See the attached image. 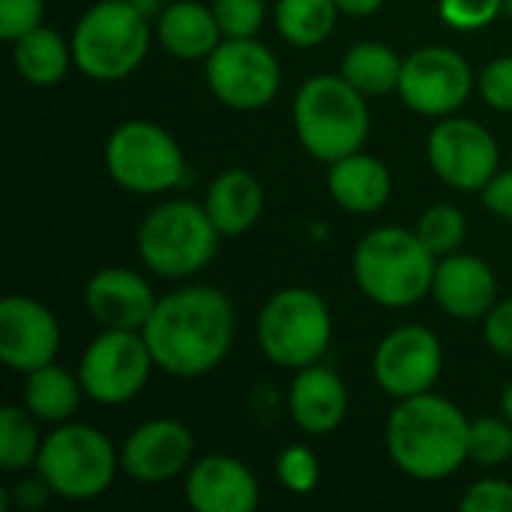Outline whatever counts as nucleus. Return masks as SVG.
Returning <instances> with one entry per match:
<instances>
[{"mask_svg": "<svg viewBox=\"0 0 512 512\" xmlns=\"http://www.w3.org/2000/svg\"><path fill=\"white\" fill-rule=\"evenodd\" d=\"M234 306L210 285H186L156 300L144 339L156 369L174 378L210 375L234 345Z\"/></svg>", "mask_w": 512, "mask_h": 512, "instance_id": "obj_1", "label": "nucleus"}, {"mask_svg": "<svg viewBox=\"0 0 512 512\" xmlns=\"http://www.w3.org/2000/svg\"><path fill=\"white\" fill-rule=\"evenodd\" d=\"M471 420L450 399L420 393L399 399L387 417V453L393 465L420 483L453 477L468 456Z\"/></svg>", "mask_w": 512, "mask_h": 512, "instance_id": "obj_2", "label": "nucleus"}, {"mask_svg": "<svg viewBox=\"0 0 512 512\" xmlns=\"http://www.w3.org/2000/svg\"><path fill=\"white\" fill-rule=\"evenodd\" d=\"M438 258L423 246L417 231L375 228L354 249L357 288L384 309H408L432 294Z\"/></svg>", "mask_w": 512, "mask_h": 512, "instance_id": "obj_3", "label": "nucleus"}, {"mask_svg": "<svg viewBox=\"0 0 512 512\" xmlns=\"http://www.w3.org/2000/svg\"><path fill=\"white\" fill-rule=\"evenodd\" d=\"M294 129L309 156L318 162H336L363 150L372 117L366 96L342 75H312L294 96Z\"/></svg>", "mask_w": 512, "mask_h": 512, "instance_id": "obj_4", "label": "nucleus"}, {"mask_svg": "<svg viewBox=\"0 0 512 512\" xmlns=\"http://www.w3.org/2000/svg\"><path fill=\"white\" fill-rule=\"evenodd\" d=\"M150 15L129 0H99L75 24L72 57L93 81H123L132 75L153 42Z\"/></svg>", "mask_w": 512, "mask_h": 512, "instance_id": "obj_5", "label": "nucleus"}, {"mask_svg": "<svg viewBox=\"0 0 512 512\" xmlns=\"http://www.w3.org/2000/svg\"><path fill=\"white\" fill-rule=\"evenodd\" d=\"M219 231L204 204L165 201L153 207L135 237L141 264L162 279H186L201 273L219 249Z\"/></svg>", "mask_w": 512, "mask_h": 512, "instance_id": "obj_6", "label": "nucleus"}, {"mask_svg": "<svg viewBox=\"0 0 512 512\" xmlns=\"http://www.w3.org/2000/svg\"><path fill=\"white\" fill-rule=\"evenodd\" d=\"M120 453L105 432L87 423H60L42 438L36 474L54 498L93 501L105 495L117 477Z\"/></svg>", "mask_w": 512, "mask_h": 512, "instance_id": "obj_7", "label": "nucleus"}, {"mask_svg": "<svg viewBox=\"0 0 512 512\" xmlns=\"http://www.w3.org/2000/svg\"><path fill=\"white\" fill-rule=\"evenodd\" d=\"M261 354L282 369H303L321 363L333 342V315L324 297L312 288L276 291L255 324Z\"/></svg>", "mask_w": 512, "mask_h": 512, "instance_id": "obj_8", "label": "nucleus"}, {"mask_svg": "<svg viewBox=\"0 0 512 512\" xmlns=\"http://www.w3.org/2000/svg\"><path fill=\"white\" fill-rule=\"evenodd\" d=\"M108 177L135 195H162L183 183L186 159L180 144L150 120H126L105 141Z\"/></svg>", "mask_w": 512, "mask_h": 512, "instance_id": "obj_9", "label": "nucleus"}, {"mask_svg": "<svg viewBox=\"0 0 512 512\" xmlns=\"http://www.w3.org/2000/svg\"><path fill=\"white\" fill-rule=\"evenodd\" d=\"M156 360L141 330H102L90 339L78 363L84 396L114 408L132 402L150 381Z\"/></svg>", "mask_w": 512, "mask_h": 512, "instance_id": "obj_10", "label": "nucleus"}, {"mask_svg": "<svg viewBox=\"0 0 512 512\" xmlns=\"http://www.w3.org/2000/svg\"><path fill=\"white\" fill-rule=\"evenodd\" d=\"M204 78L210 93L225 108L258 111L276 99L282 87V63L255 36L222 39L204 60Z\"/></svg>", "mask_w": 512, "mask_h": 512, "instance_id": "obj_11", "label": "nucleus"}, {"mask_svg": "<svg viewBox=\"0 0 512 512\" xmlns=\"http://www.w3.org/2000/svg\"><path fill=\"white\" fill-rule=\"evenodd\" d=\"M474 90L471 63L447 45H426L405 57L396 93L420 117L456 114Z\"/></svg>", "mask_w": 512, "mask_h": 512, "instance_id": "obj_12", "label": "nucleus"}, {"mask_svg": "<svg viewBox=\"0 0 512 512\" xmlns=\"http://www.w3.org/2000/svg\"><path fill=\"white\" fill-rule=\"evenodd\" d=\"M426 156L432 171L456 192H480L501 171L495 135L471 117H441L429 132Z\"/></svg>", "mask_w": 512, "mask_h": 512, "instance_id": "obj_13", "label": "nucleus"}, {"mask_svg": "<svg viewBox=\"0 0 512 512\" xmlns=\"http://www.w3.org/2000/svg\"><path fill=\"white\" fill-rule=\"evenodd\" d=\"M441 372H444L441 339L420 324L396 327L378 342L372 354L375 384L396 402L420 393H432Z\"/></svg>", "mask_w": 512, "mask_h": 512, "instance_id": "obj_14", "label": "nucleus"}, {"mask_svg": "<svg viewBox=\"0 0 512 512\" xmlns=\"http://www.w3.org/2000/svg\"><path fill=\"white\" fill-rule=\"evenodd\" d=\"M60 351V324L54 312L24 294H9L0 303V360L12 372H33L54 363Z\"/></svg>", "mask_w": 512, "mask_h": 512, "instance_id": "obj_15", "label": "nucleus"}, {"mask_svg": "<svg viewBox=\"0 0 512 512\" xmlns=\"http://www.w3.org/2000/svg\"><path fill=\"white\" fill-rule=\"evenodd\" d=\"M195 456V435L189 426L171 417L141 423L120 450V468L126 477L144 486L168 483L189 471Z\"/></svg>", "mask_w": 512, "mask_h": 512, "instance_id": "obj_16", "label": "nucleus"}, {"mask_svg": "<svg viewBox=\"0 0 512 512\" xmlns=\"http://www.w3.org/2000/svg\"><path fill=\"white\" fill-rule=\"evenodd\" d=\"M156 300L150 282L126 267L96 270L84 288V306L102 330H144Z\"/></svg>", "mask_w": 512, "mask_h": 512, "instance_id": "obj_17", "label": "nucleus"}, {"mask_svg": "<svg viewBox=\"0 0 512 512\" xmlns=\"http://www.w3.org/2000/svg\"><path fill=\"white\" fill-rule=\"evenodd\" d=\"M183 495L195 512H252L261 501V486L240 459L204 456L189 465Z\"/></svg>", "mask_w": 512, "mask_h": 512, "instance_id": "obj_18", "label": "nucleus"}, {"mask_svg": "<svg viewBox=\"0 0 512 512\" xmlns=\"http://www.w3.org/2000/svg\"><path fill=\"white\" fill-rule=\"evenodd\" d=\"M435 303L456 321H480L498 303V279L495 270L465 252H453L438 258L435 282H432Z\"/></svg>", "mask_w": 512, "mask_h": 512, "instance_id": "obj_19", "label": "nucleus"}, {"mask_svg": "<svg viewBox=\"0 0 512 512\" xmlns=\"http://www.w3.org/2000/svg\"><path fill=\"white\" fill-rule=\"evenodd\" d=\"M288 411L300 432L330 435L345 423L348 387L333 369H327L321 363L303 366V369H297V375L291 381Z\"/></svg>", "mask_w": 512, "mask_h": 512, "instance_id": "obj_20", "label": "nucleus"}, {"mask_svg": "<svg viewBox=\"0 0 512 512\" xmlns=\"http://www.w3.org/2000/svg\"><path fill=\"white\" fill-rule=\"evenodd\" d=\"M327 189L342 210L357 213V216H372L390 201L393 177L381 159L357 150L330 162Z\"/></svg>", "mask_w": 512, "mask_h": 512, "instance_id": "obj_21", "label": "nucleus"}, {"mask_svg": "<svg viewBox=\"0 0 512 512\" xmlns=\"http://www.w3.org/2000/svg\"><path fill=\"white\" fill-rule=\"evenodd\" d=\"M156 42L177 60H207L222 42L213 6L198 0L165 3L156 15Z\"/></svg>", "mask_w": 512, "mask_h": 512, "instance_id": "obj_22", "label": "nucleus"}, {"mask_svg": "<svg viewBox=\"0 0 512 512\" xmlns=\"http://www.w3.org/2000/svg\"><path fill=\"white\" fill-rule=\"evenodd\" d=\"M204 210L222 237H240L252 231L264 213V186L252 171L228 168L207 186Z\"/></svg>", "mask_w": 512, "mask_h": 512, "instance_id": "obj_23", "label": "nucleus"}, {"mask_svg": "<svg viewBox=\"0 0 512 512\" xmlns=\"http://www.w3.org/2000/svg\"><path fill=\"white\" fill-rule=\"evenodd\" d=\"M12 63L15 72L33 87H54L66 78L72 57V42H66L54 27H33L30 33L12 42Z\"/></svg>", "mask_w": 512, "mask_h": 512, "instance_id": "obj_24", "label": "nucleus"}, {"mask_svg": "<svg viewBox=\"0 0 512 512\" xmlns=\"http://www.w3.org/2000/svg\"><path fill=\"white\" fill-rule=\"evenodd\" d=\"M81 396H84V387H81L78 375H72L69 369H63L57 363H48V366L27 372L24 408L39 423H48V426L66 423L78 411Z\"/></svg>", "mask_w": 512, "mask_h": 512, "instance_id": "obj_25", "label": "nucleus"}, {"mask_svg": "<svg viewBox=\"0 0 512 512\" xmlns=\"http://www.w3.org/2000/svg\"><path fill=\"white\" fill-rule=\"evenodd\" d=\"M402 63L405 57H399L384 42H357L345 51L339 75L348 84H354L363 96H384L399 87Z\"/></svg>", "mask_w": 512, "mask_h": 512, "instance_id": "obj_26", "label": "nucleus"}, {"mask_svg": "<svg viewBox=\"0 0 512 512\" xmlns=\"http://www.w3.org/2000/svg\"><path fill=\"white\" fill-rule=\"evenodd\" d=\"M336 0H279L273 9L276 30L297 48H315L330 39L339 21Z\"/></svg>", "mask_w": 512, "mask_h": 512, "instance_id": "obj_27", "label": "nucleus"}, {"mask_svg": "<svg viewBox=\"0 0 512 512\" xmlns=\"http://www.w3.org/2000/svg\"><path fill=\"white\" fill-rule=\"evenodd\" d=\"M42 450V435L36 429V417L24 405L0 408V465L6 474H18L24 468H36Z\"/></svg>", "mask_w": 512, "mask_h": 512, "instance_id": "obj_28", "label": "nucleus"}, {"mask_svg": "<svg viewBox=\"0 0 512 512\" xmlns=\"http://www.w3.org/2000/svg\"><path fill=\"white\" fill-rule=\"evenodd\" d=\"M414 231L435 258H444V255H453L462 249L465 234H468V222H465V213L459 207L435 204L420 216Z\"/></svg>", "mask_w": 512, "mask_h": 512, "instance_id": "obj_29", "label": "nucleus"}, {"mask_svg": "<svg viewBox=\"0 0 512 512\" xmlns=\"http://www.w3.org/2000/svg\"><path fill=\"white\" fill-rule=\"evenodd\" d=\"M468 456L483 468H498L512 459V423L501 417H480L471 420L468 435Z\"/></svg>", "mask_w": 512, "mask_h": 512, "instance_id": "obj_30", "label": "nucleus"}, {"mask_svg": "<svg viewBox=\"0 0 512 512\" xmlns=\"http://www.w3.org/2000/svg\"><path fill=\"white\" fill-rule=\"evenodd\" d=\"M276 480L291 492V495H309L318 489L321 480V462L312 447L306 444H291L276 456Z\"/></svg>", "mask_w": 512, "mask_h": 512, "instance_id": "obj_31", "label": "nucleus"}, {"mask_svg": "<svg viewBox=\"0 0 512 512\" xmlns=\"http://www.w3.org/2000/svg\"><path fill=\"white\" fill-rule=\"evenodd\" d=\"M213 15L219 21L222 39H249L264 27V0H213Z\"/></svg>", "mask_w": 512, "mask_h": 512, "instance_id": "obj_32", "label": "nucleus"}, {"mask_svg": "<svg viewBox=\"0 0 512 512\" xmlns=\"http://www.w3.org/2000/svg\"><path fill=\"white\" fill-rule=\"evenodd\" d=\"M438 12L453 30H480L504 12V0H441Z\"/></svg>", "mask_w": 512, "mask_h": 512, "instance_id": "obj_33", "label": "nucleus"}, {"mask_svg": "<svg viewBox=\"0 0 512 512\" xmlns=\"http://www.w3.org/2000/svg\"><path fill=\"white\" fill-rule=\"evenodd\" d=\"M480 96L489 108L512 114V57H495L483 66Z\"/></svg>", "mask_w": 512, "mask_h": 512, "instance_id": "obj_34", "label": "nucleus"}, {"mask_svg": "<svg viewBox=\"0 0 512 512\" xmlns=\"http://www.w3.org/2000/svg\"><path fill=\"white\" fill-rule=\"evenodd\" d=\"M45 0H0V39L15 42L42 24Z\"/></svg>", "mask_w": 512, "mask_h": 512, "instance_id": "obj_35", "label": "nucleus"}, {"mask_svg": "<svg viewBox=\"0 0 512 512\" xmlns=\"http://www.w3.org/2000/svg\"><path fill=\"white\" fill-rule=\"evenodd\" d=\"M459 507L465 512H512V483L480 480V483L468 486Z\"/></svg>", "mask_w": 512, "mask_h": 512, "instance_id": "obj_36", "label": "nucleus"}, {"mask_svg": "<svg viewBox=\"0 0 512 512\" xmlns=\"http://www.w3.org/2000/svg\"><path fill=\"white\" fill-rule=\"evenodd\" d=\"M483 336H486V345L495 354L512 360V297L498 300L489 309V315L483 318Z\"/></svg>", "mask_w": 512, "mask_h": 512, "instance_id": "obj_37", "label": "nucleus"}, {"mask_svg": "<svg viewBox=\"0 0 512 512\" xmlns=\"http://www.w3.org/2000/svg\"><path fill=\"white\" fill-rule=\"evenodd\" d=\"M483 207L498 216V219H507L512 222V168H501L483 189Z\"/></svg>", "mask_w": 512, "mask_h": 512, "instance_id": "obj_38", "label": "nucleus"}, {"mask_svg": "<svg viewBox=\"0 0 512 512\" xmlns=\"http://www.w3.org/2000/svg\"><path fill=\"white\" fill-rule=\"evenodd\" d=\"M12 498H15V504H18V507H24V510H39V507L51 498V489H48V486H45V480L36 474L33 480L18 483V486L12 489Z\"/></svg>", "mask_w": 512, "mask_h": 512, "instance_id": "obj_39", "label": "nucleus"}, {"mask_svg": "<svg viewBox=\"0 0 512 512\" xmlns=\"http://www.w3.org/2000/svg\"><path fill=\"white\" fill-rule=\"evenodd\" d=\"M336 6H339V12H342V15H351V18H369V15H375V12L384 6V0H336Z\"/></svg>", "mask_w": 512, "mask_h": 512, "instance_id": "obj_40", "label": "nucleus"}, {"mask_svg": "<svg viewBox=\"0 0 512 512\" xmlns=\"http://www.w3.org/2000/svg\"><path fill=\"white\" fill-rule=\"evenodd\" d=\"M501 414L512 423V384H507V390L501 393Z\"/></svg>", "mask_w": 512, "mask_h": 512, "instance_id": "obj_41", "label": "nucleus"}, {"mask_svg": "<svg viewBox=\"0 0 512 512\" xmlns=\"http://www.w3.org/2000/svg\"><path fill=\"white\" fill-rule=\"evenodd\" d=\"M129 3H135L138 9H144L147 15H153V12H159L162 9V0H129Z\"/></svg>", "mask_w": 512, "mask_h": 512, "instance_id": "obj_42", "label": "nucleus"}, {"mask_svg": "<svg viewBox=\"0 0 512 512\" xmlns=\"http://www.w3.org/2000/svg\"><path fill=\"white\" fill-rule=\"evenodd\" d=\"M504 9H507V15H512V0H504Z\"/></svg>", "mask_w": 512, "mask_h": 512, "instance_id": "obj_43", "label": "nucleus"}]
</instances>
